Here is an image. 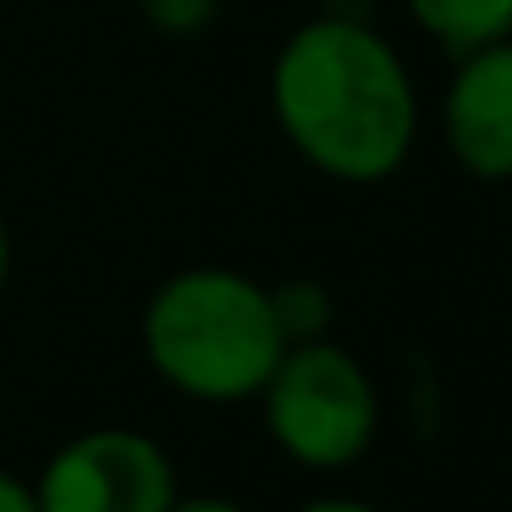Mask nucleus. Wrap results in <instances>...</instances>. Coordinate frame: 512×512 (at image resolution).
<instances>
[{
    "mask_svg": "<svg viewBox=\"0 0 512 512\" xmlns=\"http://www.w3.org/2000/svg\"><path fill=\"white\" fill-rule=\"evenodd\" d=\"M144 358L188 402H254L287 353L276 298L265 281L226 265L171 270L138 314Z\"/></svg>",
    "mask_w": 512,
    "mask_h": 512,
    "instance_id": "obj_2",
    "label": "nucleus"
},
{
    "mask_svg": "<svg viewBox=\"0 0 512 512\" xmlns=\"http://www.w3.org/2000/svg\"><path fill=\"white\" fill-rule=\"evenodd\" d=\"M441 116L457 166L485 182L512 177V39L457 56Z\"/></svg>",
    "mask_w": 512,
    "mask_h": 512,
    "instance_id": "obj_5",
    "label": "nucleus"
},
{
    "mask_svg": "<svg viewBox=\"0 0 512 512\" xmlns=\"http://www.w3.org/2000/svg\"><path fill=\"white\" fill-rule=\"evenodd\" d=\"M12 265H17V243H12L6 215H0V292H6V281H12Z\"/></svg>",
    "mask_w": 512,
    "mask_h": 512,
    "instance_id": "obj_11",
    "label": "nucleus"
},
{
    "mask_svg": "<svg viewBox=\"0 0 512 512\" xmlns=\"http://www.w3.org/2000/svg\"><path fill=\"white\" fill-rule=\"evenodd\" d=\"M298 512H375V507H364V501H347V496H325V501H309V507H298Z\"/></svg>",
    "mask_w": 512,
    "mask_h": 512,
    "instance_id": "obj_12",
    "label": "nucleus"
},
{
    "mask_svg": "<svg viewBox=\"0 0 512 512\" xmlns=\"http://www.w3.org/2000/svg\"><path fill=\"white\" fill-rule=\"evenodd\" d=\"M166 512H248V507H243V501H232V496H215V490H204V496H188V490H182Z\"/></svg>",
    "mask_w": 512,
    "mask_h": 512,
    "instance_id": "obj_10",
    "label": "nucleus"
},
{
    "mask_svg": "<svg viewBox=\"0 0 512 512\" xmlns=\"http://www.w3.org/2000/svg\"><path fill=\"white\" fill-rule=\"evenodd\" d=\"M254 402L265 413V430L281 446V457H292L298 468H314V474L353 468L375 446L380 430L375 380L331 336L292 342Z\"/></svg>",
    "mask_w": 512,
    "mask_h": 512,
    "instance_id": "obj_3",
    "label": "nucleus"
},
{
    "mask_svg": "<svg viewBox=\"0 0 512 512\" xmlns=\"http://www.w3.org/2000/svg\"><path fill=\"white\" fill-rule=\"evenodd\" d=\"M276 127L314 171L336 182H386L419 138V94L391 50L358 17H314L270 67Z\"/></svg>",
    "mask_w": 512,
    "mask_h": 512,
    "instance_id": "obj_1",
    "label": "nucleus"
},
{
    "mask_svg": "<svg viewBox=\"0 0 512 512\" xmlns=\"http://www.w3.org/2000/svg\"><path fill=\"white\" fill-rule=\"evenodd\" d=\"M144 12L166 34H199V28H210L215 0H144Z\"/></svg>",
    "mask_w": 512,
    "mask_h": 512,
    "instance_id": "obj_8",
    "label": "nucleus"
},
{
    "mask_svg": "<svg viewBox=\"0 0 512 512\" xmlns=\"http://www.w3.org/2000/svg\"><path fill=\"white\" fill-rule=\"evenodd\" d=\"M408 12L452 56L512 39V0H408Z\"/></svg>",
    "mask_w": 512,
    "mask_h": 512,
    "instance_id": "obj_6",
    "label": "nucleus"
},
{
    "mask_svg": "<svg viewBox=\"0 0 512 512\" xmlns=\"http://www.w3.org/2000/svg\"><path fill=\"white\" fill-rule=\"evenodd\" d=\"M270 298H276L287 342H314L331 331V292L320 281H281V287H270Z\"/></svg>",
    "mask_w": 512,
    "mask_h": 512,
    "instance_id": "obj_7",
    "label": "nucleus"
},
{
    "mask_svg": "<svg viewBox=\"0 0 512 512\" xmlns=\"http://www.w3.org/2000/svg\"><path fill=\"white\" fill-rule=\"evenodd\" d=\"M34 496L39 512H166L182 496V479L155 435L100 424L45 457Z\"/></svg>",
    "mask_w": 512,
    "mask_h": 512,
    "instance_id": "obj_4",
    "label": "nucleus"
},
{
    "mask_svg": "<svg viewBox=\"0 0 512 512\" xmlns=\"http://www.w3.org/2000/svg\"><path fill=\"white\" fill-rule=\"evenodd\" d=\"M0 512H39V496H34V479L0 468Z\"/></svg>",
    "mask_w": 512,
    "mask_h": 512,
    "instance_id": "obj_9",
    "label": "nucleus"
}]
</instances>
